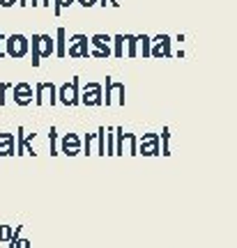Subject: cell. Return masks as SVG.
I'll list each match as a JSON object with an SVG mask.
<instances>
[{"mask_svg": "<svg viewBox=\"0 0 237 248\" xmlns=\"http://www.w3.org/2000/svg\"><path fill=\"white\" fill-rule=\"evenodd\" d=\"M115 133V154H132V156H136L138 154V136L136 133H127L124 129H113Z\"/></svg>", "mask_w": 237, "mask_h": 248, "instance_id": "obj_1", "label": "cell"}, {"mask_svg": "<svg viewBox=\"0 0 237 248\" xmlns=\"http://www.w3.org/2000/svg\"><path fill=\"white\" fill-rule=\"evenodd\" d=\"M104 104H106V106H113V104L124 106V83H118V80H113L111 76H106Z\"/></svg>", "mask_w": 237, "mask_h": 248, "instance_id": "obj_2", "label": "cell"}, {"mask_svg": "<svg viewBox=\"0 0 237 248\" xmlns=\"http://www.w3.org/2000/svg\"><path fill=\"white\" fill-rule=\"evenodd\" d=\"M170 44H173L170 35L152 37V39H150V58H157V60H161V58H170V55H173Z\"/></svg>", "mask_w": 237, "mask_h": 248, "instance_id": "obj_3", "label": "cell"}, {"mask_svg": "<svg viewBox=\"0 0 237 248\" xmlns=\"http://www.w3.org/2000/svg\"><path fill=\"white\" fill-rule=\"evenodd\" d=\"M55 51V46H53V39L49 35H35L33 37V64H39V58L42 55H51Z\"/></svg>", "mask_w": 237, "mask_h": 248, "instance_id": "obj_4", "label": "cell"}, {"mask_svg": "<svg viewBox=\"0 0 237 248\" xmlns=\"http://www.w3.org/2000/svg\"><path fill=\"white\" fill-rule=\"evenodd\" d=\"M138 154H143V156H159L161 154L159 133H143V138H138Z\"/></svg>", "mask_w": 237, "mask_h": 248, "instance_id": "obj_5", "label": "cell"}, {"mask_svg": "<svg viewBox=\"0 0 237 248\" xmlns=\"http://www.w3.org/2000/svg\"><path fill=\"white\" fill-rule=\"evenodd\" d=\"M58 97H60V101L62 104H67V106H76V104H81L79 76H74L69 83H65V85L58 90Z\"/></svg>", "mask_w": 237, "mask_h": 248, "instance_id": "obj_6", "label": "cell"}, {"mask_svg": "<svg viewBox=\"0 0 237 248\" xmlns=\"http://www.w3.org/2000/svg\"><path fill=\"white\" fill-rule=\"evenodd\" d=\"M81 104L85 106H102L104 104V88L99 83H88L81 94Z\"/></svg>", "mask_w": 237, "mask_h": 248, "instance_id": "obj_7", "label": "cell"}, {"mask_svg": "<svg viewBox=\"0 0 237 248\" xmlns=\"http://www.w3.org/2000/svg\"><path fill=\"white\" fill-rule=\"evenodd\" d=\"M111 39H113V37H108V35H92L90 37V44H92L90 55H92V58H108V55H113Z\"/></svg>", "mask_w": 237, "mask_h": 248, "instance_id": "obj_8", "label": "cell"}, {"mask_svg": "<svg viewBox=\"0 0 237 248\" xmlns=\"http://www.w3.org/2000/svg\"><path fill=\"white\" fill-rule=\"evenodd\" d=\"M5 44H7V55H12V58H23L30 48V42L23 35H12Z\"/></svg>", "mask_w": 237, "mask_h": 248, "instance_id": "obj_9", "label": "cell"}, {"mask_svg": "<svg viewBox=\"0 0 237 248\" xmlns=\"http://www.w3.org/2000/svg\"><path fill=\"white\" fill-rule=\"evenodd\" d=\"M88 44H90V39L85 35H74L69 39V51H67V53H69L71 58H88L90 55Z\"/></svg>", "mask_w": 237, "mask_h": 248, "instance_id": "obj_10", "label": "cell"}, {"mask_svg": "<svg viewBox=\"0 0 237 248\" xmlns=\"http://www.w3.org/2000/svg\"><path fill=\"white\" fill-rule=\"evenodd\" d=\"M62 152H65L67 156H74V154L81 152V140H79L76 133H67V136H65V140H62Z\"/></svg>", "mask_w": 237, "mask_h": 248, "instance_id": "obj_11", "label": "cell"}, {"mask_svg": "<svg viewBox=\"0 0 237 248\" xmlns=\"http://www.w3.org/2000/svg\"><path fill=\"white\" fill-rule=\"evenodd\" d=\"M14 99H17V104H21V106L30 104V101H33V88H30L28 83L17 85V88H14Z\"/></svg>", "mask_w": 237, "mask_h": 248, "instance_id": "obj_12", "label": "cell"}, {"mask_svg": "<svg viewBox=\"0 0 237 248\" xmlns=\"http://www.w3.org/2000/svg\"><path fill=\"white\" fill-rule=\"evenodd\" d=\"M159 140H161V154H164V156H170V129H168V126L161 129Z\"/></svg>", "mask_w": 237, "mask_h": 248, "instance_id": "obj_13", "label": "cell"}, {"mask_svg": "<svg viewBox=\"0 0 237 248\" xmlns=\"http://www.w3.org/2000/svg\"><path fill=\"white\" fill-rule=\"evenodd\" d=\"M124 44H127V58H138V42H136V35H124Z\"/></svg>", "mask_w": 237, "mask_h": 248, "instance_id": "obj_14", "label": "cell"}, {"mask_svg": "<svg viewBox=\"0 0 237 248\" xmlns=\"http://www.w3.org/2000/svg\"><path fill=\"white\" fill-rule=\"evenodd\" d=\"M150 39L148 35H136V42H138V55L141 58H150Z\"/></svg>", "mask_w": 237, "mask_h": 248, "instance_id": "obj_15", "label": "cell"}, {"mask_svg": "<svg viewBox=\"0 0 237 248\" xmlns=\"http://www.w3.org/2000/svg\"><path fill=\"white\" fill-rule=\"evenodd\" d=\"M111 42H113V55L115 58H124V35H115Z\"/></svg>", "mask_w": 237, "mask_h": 248, "instance_id": "obj_16", "label": "cell"}, {"mask_svg": "<svg viewBox=\"0 0 237 248\" xmlns=\"http://www.w3.org/2000/svg\"><path fill=\"white\" fill-rule=\"evenodd\" d=\"M95 154H106V129L104 126H99V131H97V152Z\"/></svg>", "mask_w": 237, "mask_h": 248, "instance_id": "obj_17", "label": "cell"}, {"mask_svg": "<svg viewBox=\"0 0 237 248\" xmlns=\"http://www.w3.org/2000/svg\"><path fill=\"white\" fill-rule=\"evenodd\" d=\"M0 154H14V147H12V136H0Z\"/></svg>", "mask_w": 237, "mask_h": 248, "instance_id": "obj_18", "label": "cell"}, {"mask_svg": "<svg viewBox=\"0 0 237 248\" xmlns=\"http://www.w3.org/2000/svg\"><path fill=\"white\" fill-rule=\"evenodd\" d=\"M106 154H115V140H113V129H106Z\"/></svg>", "mask_w": 237, "mask_h": 248, "instance_id": "obj_19", "label": "cell"}, {"mask_svg": "<svg viewBox=\"0 0 237 248\" xmlns=\"http://www.w3.org/2000/svg\"><path fill=\"white\" fill-rule=\"evenodd\" d=\"M65 51H67V48H65V30H58V48H55V53L58 55H65Z\"/></svg>", "mask_w": 237, "mask_h": 248, "instance_id": "obj_20", "label": "cell"}, {"mask_svg": "<svg viewBox=\"0 0 237 248\" xmlns=\"http://www.w3.org/2000/svg\"><path fill=\"white\" fill-rule=\"evenodd\" d=\"M71 2H74V0H55V14H60L62 9H65V7H69Z\"/></svg>", "mask_w": 237, "mask_h": 248, "instance_id": "obj_21", "label": "cell"}, {"mask_svg": "<svg viewBox=\"0 0 237 248\" xmlns=\"http://www.w3.org/2000/svg\"><path fill=\"white\" fill-rule=\"evenodd\" d=\"M92 138H95L92 133H88V136H85V152H83V154H92Z\"/></svg>", "mask_w": 237, "mask_h": 248, "instance_id": "obj_22", "label": "cell"}, {"mask_svg": "<svg viewBox=\"0 0 237 248\" xmlns=\"http://www.w3.org/2000/svg\"><path fill=\"white\" fill-rule=\"evenodd\" d=\"M49 140H51V154H58V152H55V129L49 131Z\"/></svg>", "mask_w": 237, "mask_h": 248, "instance_id": "obj_23", "label": "cell"}, {"mask_svg": "<svg viewBox=\"0 0 237 248\" xmlns=\"http://www.w3.org/2000/svg\"><path fill=\"white\" fill-rule=\"evenodd\" d=\"M99 2H102V5H104V7H106V2H108V5H111V7H120V5H118V0H99Z\"/></svg>", "mask_w": 237, "mask_h": 248, "instance_id": "obj_24", "label": "cell"}, {"mask_svg": "<svg viewBox=\"0 0 237 248\" xmlns=\"http://www.w3.org/2000/svg\"><path fill=\"white\" fill-rule=\"evenodd\" d=\"M83 7H92V5H97V0H79Z\"/></svg>", "mask_w": 237, "mask_h": 248, "instance_id": "obj_25", "label": "cell"}, {"mask_svg": "<svg viewBox=\"0 0 237 248\" xmlns=\"http://www.w3.org/2000/svg\"><path fill=\"white\" fill-rule=\"evenodd\" d=\"M9 237V228H0V239H7Z\"/></svg>", "mask_w": 237, "mask_h": 248, "instance_id": "obj_26", "label": "cell"}, {"mask_svg": "<svg viewBox=\"0 0 237 248\" xmlns=\"http://www.w3.org/2000/svg\"><path fill=\"white\" fill-rule=\"evenodd\" d=\"M0 5H2V7H9V5H14V0H0Z\"/></svg>", "mask_w": 237, "mask_h": 248, "instance_id": "obj_27", "label": "cell"}, {"mask_svg": "<svg viewBox=\"0 0 237 248\" xmlns=\"http://www.w3.org/2000/svg\"><path fill=\"white\" fill-rule=\"evenodd\" d=\"M0 55H2V32H0Z\"/></svg>", "mask_w": 237, "mask_h": 248, "instance_id": "obj_28", "label": "cell"}]
</instances>
